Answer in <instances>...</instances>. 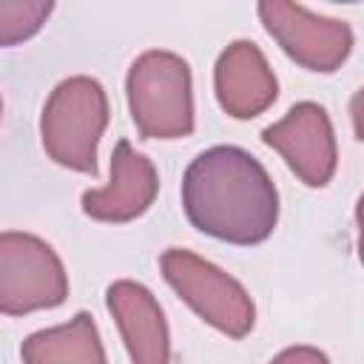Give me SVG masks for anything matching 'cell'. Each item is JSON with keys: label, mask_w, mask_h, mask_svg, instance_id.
Returning <instances> with one entry per match:
<instances>
[{"label": "cell", "mask_w": 364, "mask_h": 364, "mask_svg": "<svg viewBox=\"0 0 364 364\" xmlns=\"http://www.w3.org/2000/svg\"><path fill=\"white\" fill-rule=\"evenodd\" d=\"M0 114H3V100H0Z\"/></svg>", "instance_id": "5bb4252c"}, {"label": "cell", "mask_w": 364, "mask_h": 364, "mask_svg": "<svg viewBox=\"0 0 364 364\" xmlns=\"http://www.w3.org/2000/svg\"><path fill=\"white\" fill-rule=\"evenodd\" d=\"M159 270L168 287L213 330L225 333L228 338L250 336L256 324V307L250 293L230 273L185 247L162 250Z\"/></svg>", "instance_id": "277c9868"}, {"label": "cell", "mask_w": 364, "mask_h": 364, "mask_svg": "<svg viewBox=\"0 0 364 364\" xmlns=\"http://www.w3.org/2000/svg\"><path fill=\"white\" fill-rule=\"evenodd\" d=\"M68 299V273L57 250L23 230L0 233V313L28 316Z\"/></svg>", "instance_id": "5b68a950"}, {"label": "cell", "mask_w": 364, "mask_h": 364, "mask_svg": "<svg viewBox=\"0 0 364 364\" xmlns=\"http://www.w3.org/2000/svg\"><path fill=\"white\" fill-rule=\"evenodd\" d=\"M270 364H330V358H327V353L318 350V347L293 344V347H284L279 355H273Z\"/></svg>", "instance_id": "4fadbf2b"}, {"label": "cell", "mask_w": 364, "mask_h": 364, "mask_svg": "<svg viewBox=\"0 0 364 364\" xmlns=\"http://www.w3.org/2000/svg\"><path fill=\"white\" fill-rule=\"evenodd\" d=\"M262 142L273 148L307 188H324L336 173V131L330 114L318 102H296L279 122L262 131Z\"/></svg>", "instance_id": "52a82bcc"}, {"label": "cell", "mask_w": 364, "mask_h": 364, "mask_svg": "<svg viewBox=\"0 0 364 364\" xmlns=\"http://www.w3.org/2000/svg\"><path fill=\"white\" fill-rule=\"evenodd\" d=\"M51 0H0V48L31 40L51 17Z\"/></svg>", "instance_id": "7c38bea8"}, {"label": "cell", "mask_w": 364, "mask_h": 364, "mask_svg": "<svg viewBox=\"0 0 364 364\" xmlns=\"http://www.w3.org/2000/svg\"><path fill=\"white\" fill-rule=\"evenodd\" d=\"M23 364H108L97 321L88 310L74 318L37 330L20 344Z\"/></svg>", "instance_id": "8fae6325"}, {"label": "cell", "mask_w": 364, "mask_h": 364, "mask_svg": "<svg viewBox=\"0 0 364 364\" xmlns=\"http://www.w3.org/2000/svg\"><path fill=\"white\" fill-rule=\"evenodd\" d=\"M256 14L276 46L296 65L313 74H333L353 54L355 34L344 20L321 17L299 3L284 0H262Z\"/></svg>", "instance_id": "8992f818"}, {"label": "cell", "mask_w": 364, "mask_h": 364, "mask_svg": "<svg viewBox=\"0 0 364 364\" xmlns=\"http://www.w3.org/2000/svg\"><path fill=\"white\" fill-rule=\"evenodd\" d=\"M108 313L114 316L131 364H171V333L156 296L134 282L117 279L105 290Z\"/></svg>", "instance_id": "30bf717a"}, {"label": "cell", "mask_w": 364, "mask_h": 364, "mask_svg": "<svg viewBox=\"0 0 364 364\" xmlns=\"http://www.w3.org/2000/svg\"><path fill=\"white\" fill-rule=\"evenodd\" d=\"M182 210L199 233L250 247L276 230L279 191L250 151L213 145L185 168Z\"/></svg>", "instance_id": "6da1fadb"}, {"label": "cell", "mask_w": 364, "mask_h": 364, "mask_svg": "<svg viewBox=\"0 0 364 364\" xmlns=\"http://www.w3.org/2000/svg\"><path fill=\"white\" fill-rule=\"evenodd\" d=\"M159 193V173L154 162L134 151L128 139H119L111 151V179L102 188L82 193V213L94 222L125 225L139 219Z\"/></svg>", "instance_id": "ba28073f"}, {"label": "cell", "mask_w": 364, "mask_h": 364, "mask_svg": "<svg viewBox=\"0 0 364 364\" xmlns=\"http://www.w3.org/2000/svg\"><path fill=\"white\" fill-rule=\"evenodd\" d=\"M108 94L100 80L74 74L60 80L40 117L43 151L60 168L97 176V145L108 128Z\"/></svg>", "instance_id": "3957f363"}, {"label": "cell", "mask_w": 364, "mask_h": 364, "mask_svg": "<svg viewBox=\"0 0 364 364\" xmlns=\"http://www.w3.org/2000/svg\"><path fill=\"white\" fill-rule=\"evenodd\" d=\"M213 94L219 108L233 119H253L276 102L279 80L253 40H233L216 57Z\"/></svg>", "instance_id": "9c48e42d"}, {"label": "cell", "mask_w": 364, "mask_h": 364, "mask_svg": "<svg viewBox=\"0 0 364 364\" xmlns=\"http://www.w3.org/2000/svg\"><path fill=\"white\" fill-rule=\"evenodd\" d=\"M125 97L142 139H182L193 134V74L179 54L165 48L142 51L128 68Z\"/></svg>", "instance_id": "7a4b0ae2"}]
</instances>
